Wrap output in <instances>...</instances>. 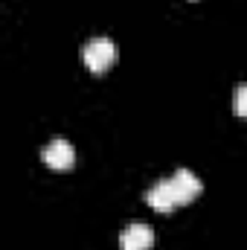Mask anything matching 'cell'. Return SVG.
<instances>
[{"instance_id": "cell-3", "label": "cell", "mask_w": 247, "mask_h": 250, "mask_svg": "<svg viewBox=\"0 0 247 250\" xmlns=\"http://www.w3.org/2000/svg\"><path fill=\"white\" fill-rule=\"evenodd\" d=\"M154 245V230L148 224H128L120 233V248L123 250H148Z\"/></svg>"}, {"instance_id": "cell-6", "label": "cell", "mask_w": 247, "mask_h": 250, "mask_svg": "<svg viewBox=\"0 0 247 250\" xmlns=\"http://www.w3.org/2000/svg\"><path fill=\"white\" fill-rule=\"evenodd\" d=\"M233 108H236L239 117H247V82L239 84V90H236V96H233Z\"/></svg>"}, {"instance_id": "cell-4", "label": "cell", "mask_w": 247, "mask_h": 250, "mask_svg": "<svg viewBox=\"0 0 247 250\" xmlns=\"http://www.w3.org/2000/svg\"><path fill=\"white\" fill-rule=\"evenodd\" d=\"M169 181H172V189H175V195H178V204H189V201H195V198L201 195V181H198V175L189 172V169H178Z\"/></svg>"}, {"instance_id": "cell-2", "label": "cell", "mask_w": 247, "mask_h": 250, "mask_svg": "<svg viewBox=\"0 0 247 250\" xmlns=\"http://www.w3.org/2000/svg\"><path fill=\"white\" fill-rule=\"evenodd\" d=\"M41 160H44L47 166H53V169H70L73 160H76V148H73L67 140L56 137V140H50V143L41 148Z\"/></svg>"}, {"instance_id": "cell-1", "label": "cell", "mask_w": 247, "mask_h": 250, "mask_svg": "<svg viewBox=\"0 0 247 250\" xmlns=\"http://www.w3.org/2000/svg\"><path fill=\"white\" fill-rule=\"evenodd\" d=\"M82 59H84V64L93 73H102V70H108L114 64V59H117V44L108 35H96V38H90L82 47Z\"/></svg>"}, {"instance_id": "cell-5", "label": "cell", "mask_w": 247, "mask_h": 250, "mask_svg": "<svg viewBox=\"0 0 247 250\" xmlns=\"http://www.w3.org/2000/svg\"><path fill=\"white\" fill-rule=\"evenodd\" d=\"M145 204L154 207L157 212H169L172 207H178V195H175V189H172V181H169V178H166V181H157L154 187L145 192Z\"/></svg>"}]
</instances>
